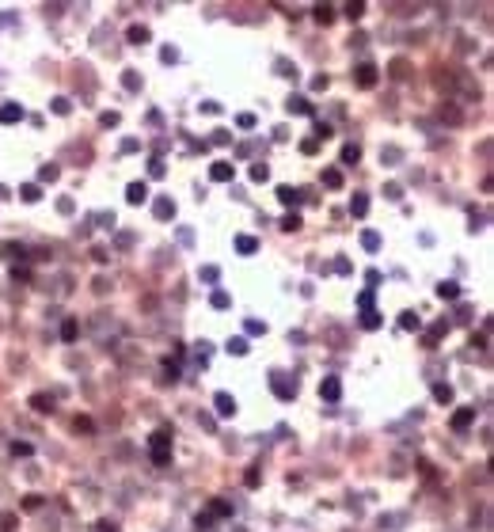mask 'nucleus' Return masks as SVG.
<instances>
[{"label":"nucleus","mask_w":494,"mask_h":532,"mask_svg":"<svg viewBox=\"0 0 494 532\" xmlns=\"http://www.w3.org/2000/svg\"><path fill=\"white\" fill-rule=\"evenodd\" d=\"M148 449H152V464H156V468L171 464V433H167V429H156V433L148 437Z\"/></svg>","instance_id":"nucleus-1"},{"label":"nucleus","mask_w":494,"mask_h":532,"mask_svg":"<svg viewBox=\"0 0 494 532\" xmlns=\"http://www.w3.org/2000/svg\"><path fill=\"white\" fill-rule=\"evenodd\" d=\"M270 388H274V395H277V399H285V403L297 395V380L281 377V373H274V377H270Z\"/></svg>","instance_id":"nucleus-2"},{"label":"nucleus","mask_w":494,"mask_h":532,"mask_svg":"<svg viewBox=\"0 0 494 532\" xmlns=\"http://www.w3.org/2000/svg\"><path fill=\"white\" fill-rule=\"evenodd\" d=\"M209 179H213V183H232L236 179V167L228 160H217L213 167H209Z\"/></svg>","instance_id":"nucleus-3"},{"label":"nucleus","mask_w":494,"mask_h":532,"mask_svg":"<svg viewBox=\"0 0 494 532\" xmlns=\"http://www.w3.org/2000/svg\"><path fill=\"white\" fill-rule=\"evenodd\" d=\"M213 407H217L221 418H232V414H236V399H232L228 392H217V395H213Z\"/></svg>","instance_id":"nucleus-4"},{"label":"nucleus","mask_w":494,"mask_h":532,"mask_svg":"<svg viewBox=\"0 0 494 532\" xmlns=\"http://www.w3.org/2000/svg\"><path fill=\"white\" fill-rule=\"evenodd\" d=\"M320 395L327 399V403H338V395H342V384H338V377H323Z\"/></svg>","instance_id":"nucleus-5"},{"label":"nucleus","mask_w":494,"mask_h":532,"mask_svg":"<svg viewBox=\"0 0 494 532\" xmlns=\"http://www.w3.org/2000/svg\"><path fill=\"white\" fill-rule=\"evenodd\" d=\"M471 422H475V407H460V411L452 414V422H449V426H452V429L460 433V429H468Z\"/></svg>","instance_id":"nucleus-6"},{"label":"nucleus","mask_w":494,"mask_h":532,"mask_svg":"<svg viewBox=\"0 0 494 532\" xmlns=\"http://www.w3.org/2000/svg\"><path fill=\"white\" fill-rule=\"evenodd\" d=\"M357 84H361V87H373L376 84V65H369V61H365V65H357Z\"/></svg>","instance_id":"nucleus-7"},{"label":"nucleus","mask_w":494,"mask_h":532,"mask_svg":"<svg viewBox=\"0 0 494 532\" xmlns=\"http://www.w3.org/2000/svg\"><path fill=\"white\" fill-rule=\"evenodd\" d=\"M0 122H4V126L23 122V107H19V103H4V107H0Z\"/></svg>","instance_id":"nucleus-8"},{"label":"nucleus","mask_w":494,"mask_h":532,"mask_svg":"<svg viewBox=\"0 0 494 532\" xmlns=\"http://www.w3.org/2000/svg\"><path fill=\"white\" fill-rule=\"evenodd\" d=\"M145 198H148V187H145V183H130V187H126V202H130V206H141Z\"/></svg>","instance_id":"nucleus-9"},{"label":"nucleus","mask_w":494,"mask_h":532,"mask_svg":"<svg viewBox=\"0 0 494 532\" xmlns=\"http://www.w3.org/2000/svg\"><path fill=\"white\" fill-rule=\"evenodd\" d=\"M152 213H156L160 221H167V217H175V202H171V198H156V206H152Z\"/></svg>","instance_id":"nucleus-10"},{"label":"nucleus","mask_w":494,"mask_h":532,"mask_svg":"<svg viewBox=\"0 0 494 532\" xmlns=\"http://www.w3.org/2000/svg\"><path fill=\"white\" fill-rule=\"evenodd\" d=\"M236 251H240V255H255V251H259V240H255V236H236Z\"/></svg>","instance_id":"nucleus-11"},{"label":"nucleus","mask_w":494,"mask_h":532,"mask_svg":"<svg viewBox=\"0 0 494 532\" xmlns=\"http://www.w3.org/2000/svg\"><path fill=\"white\" fill-rule=\"evenodd\" d=\"M31 407L38 414H53V395H31Z\"/></svg>","instance_id":"nucleus-12"},{"label":"nucleus","mask_w":494,"mask_h":532,"mask_svg":"<svg viewBox=\"0 0 494 532\" xmlns=\"http://www.w3.org/2000/svg\"><path fill=\"white\" fill-rule=\"evenodd\" d=\"M277 202H281V206H297V202H301V190H293V187H277Z\"/></svg>","instance_id":"nucleus-13"},{"label":"nucleus","mask_w":494,"mask_h":532,"mask_svg":"<svg viewBox=\"0 0 494 532\" xmlns=\"http://www.w3.org/2000/svg\"><path fill=\"white\" fill-rule=\"evenodd\" d=\"M350 213H354V217H365V213H369V198H365V194H354V198H350Z\"/></svg>","instance_id":"nucleus-14"},{"label":"nucleus","mask_w":494,"mask_h":532,"mask_svg":"<svg viewBox=\"0 0 494 532\" xmlns=\"http://www.w3.org/2000/svg\"><path fill=\"white\" fill-rule=\"evenodd\" d=\"M289 111H293V114H312V103H308V99H304V95H293V99H289Z\"/></svg>","instance_id":"nucleus-15"},{"label":"nucleus","mask_w":494,"mask_h":532,"mask_svg":"<svg viewBox=\"0 0 494 532\" xmlns=\"http://www.w3.org/2000/svg\"><path fill=\"white\" fill-rule=\"evenodd\" d=\"M437 297H441V301H456V297H460V285H456V282H441V285H437Z\"/></svg>","instance_id":"nucleus-16"},{"label":"nucleus","mask_w":494,"mask_h":532,"mask_svg":"<svg viewBox=\"0 0 494 532\" xmlns=\"http://www.w3.org/2000/svg\"><path fill=\"white\" fill-rule=\"evenodd\" d=\"M76 335H80V323H76V319H65V323H61V338H65V342H72Z\"/></svg>","instance_id":"nucleus-17"},{"label":"nucleus","mask_w":494,"mask_h":532,"mask_svg":"<svg viewBox=\"0 0 494 532\" xmlns=\"http://www.w3.org/2000/svg\"><path fill=\"white\" fill-rule=\"evenodd\" d=\"M361 327L365 331H376V327H380V312H373V308L361 312Z\"/></svg>","instance_id":"nucleus-18"},{"label":"nucleus","mask_w":494,"mask_h":532,"mask_svg":"<svg viewBox=\"0 0 494 532\" xmlns=\"http://www.w3.org/2000/svg\"><path fill=\"white\" fill-rule=\"evenodd\" d=\"M399 327H403V331H418V327H422V319H418L415 312H403V316H399Z\"/></svg>","instance_id":"nucleus-19"},{"label":"nucleus","mask_w":494,"mask_h":532,"mask_svg":"<svg viewBox=\"0 0 494 532\" xmlns=\"http://www.w3.org/2000/svg\"><path fill=\"white\" fill-rule=\"evenodd\" d=\"M312 16H316V23H323V27H327L331 19H335V8H331V4H320V8H316Z\"/></svg>","instance_id":"nucleus-20"},{"label":"nucleus","mask_w":494,"mask_h":532,"mask_svg":"<svg viewBox=\"0 0 494 532\" xmlns=\"http://www.w3.org/2000/svg\"><path fill=\"white\" fill-rule=\"evenodd\" d=\"M126 38H130L133 46H145L148 42V27H130V35H126Z\"/></svg>","instance_id":"nucleus-21"},{"label":"nucleus","mask_w":494,"mask_h":532,"mask_svg":"<svg viewBox=\"0 0 494 532\" xmlns=\"http://www.w3.org/2000/svg\"><path fill=\"white\" fill-rule=\"evenodd\" d=\"M434 399L437 403H452V384H434Z\"/></svg>","instance_id":"nucleus-22"},{"label":"nucleus","mask_w":494,"mask_h":532,"mask_svg":"<svg viewBox=\"0 0 494 532\" xmlns=\"http://www.w3.org/2000/svg\"><path fill=\"white\" fill-rule=\"evenodd\" d=\"M361 247L365 251H380V236H376V232H361Z\"/></svg>","instance_id":"nucleus-23"},{"label":"nucleus","mask_w":494,"mask_h":532,"mask_svg":"<svg viewBox=\"0 0 494 532\" xmlns=\"http://www.w3.org/2000/svg\"><path fill=\"white\" fill-rule=\"evenodd\" d=\"M251 350L247 346V338H228V353H236V358H243V353Z\"/></svg>","instance_id":"nucleus-24"},{"label":"nucleus","mask_w":494,"mask_h":532,"mask_svg":"<svg viewBox=\"0 0 494 532\" xmlns=\"http://www.w3.org/2000/svg\"><path fill=\"white\" fill-rule=\"evenodd\" d=\"M323 187H342V171L327 167V171H323Z\"/></svg>","instance_id":"nucleus-25"},{"label":"nucleus","mask_w":494,"mask_h":532,"mask_svg":"<svg viewBox=\"0 0 494 532\" xmlns=\"http://www.w3.org/2000/svg\"><path fill=\"white\" fill-rule=\"evenodd\" d=\"M57 163H42V171H38V179H42V183H53V179H57Z\"/></svg>","instance_id":"nucleus-26"},{"label":"nucleus","mask_w":494,"mask_h":532,"mask_svg":"<svg viewBox=\"0 0 494 532\" xmlns=\"http://www.w3.org/2000/svg\"><path fill=\"white\" fill-rule=\"evenodd\" d=\"M357 160H361V148H357V145H346V148H342V163H357Z\"/></svg>","instance_id":"nucleus-27"},{"label":"nucleus","mask_w":494,"mask_h":532,"mask_svg":"<svg viewBox=\"0 0 494 532\" xmlns=\"http://www.w3.org/2000/svg\"><path fill=\"white\" fill-rule=\"evenodd\" d=\"M19 194H23V202H38V198H42V190H38L35 183H27V187L19 190Z\"/></svg>","instance_id":"nucleus-28"},{"label":"nucleus","mask_w":494,"mask_h":532,"mask_svg":"<svg viewBox=\"0 0 494 532\" xmlns=\"http://www.w3.org/2000/svg\"><path fill=\"white\" fill-rule=\"evenodd\" d=\"M0 255H4V258H16V255H19V258H23V255H27V251H23V247H19V243H4V247H0Z\"/></svg>","instance_id":"nucleus-29"},{"label":"nucleus","mask_w":494,"mask_h":532,"mask_svg":"<svg viewBox=\"0 0 494 532\" xmlns=\"http://www.w3.org/2000/svg\"><path fill=\"white\" fill-rule=\"evenodd\" d=\"M281 228H285V232H297V228H301V217H297V213H285V217H281Z\"/></svg>","instance_id":"nucleus-30"},{"label":"nucleus","mask_w":494,"mask_h":532,"mask_svg":"<svg viewBox=\"0 0 494 532\" xmlns=\"http://www.w3.org/2000/svg\"><path fill=\"white\" fill-rule=\"evenodd\" d=\"M209 513H213V517H228V513H232V506H228V502H213V506H209Z\"/></svg>","instance_id":"nucleus-31"},{"label":"nucleus","mask_w":494,"mask_h":532,"mask_svg":"<svg viewBox=\"0 0 494 532\" xmlns=\"http://www.w3.org/2000/svg\"><path fill=\"white\" fill-rule=\"evenodd\" d=\"M247 335H266V323L262 319H247Z\"/></svg>","instance_id":"nucleus-32"},{"label":"nucleus","mask_w":494,"mask_h":532,"mask_svg":"<svg viewBox=\"0 0 494 532\" xmlns=\"http://www.w3.org/2000/svg\"><path fill=\"white\" fill-rule=\"evenodd\" d=\"M228 304H232V301H228V293H225V289L213 293V308H228Z\"/></svg>","instance_id":"nucleus-33"},{"label":"nucleus","mask_w":494,"mask_h":532,"mask_svg":"<svg viewBox=\"0 0 494 532\" xmlns=\"http://www.w3.org/2000/svg\"><path fill=\"white\" fill-rule=\"evenodd\" d=\"M122 84L130 87V92H137V87H141V76H137V72H126V76H122Z\"/></svg>","instance_id":"nucleus-34"},{"label":"nucleus","mask_w":494,"mask_h":532,"mask_svg":"<svg viewBox=\"0 0 494 532\" xmlns=\"http://www.w3.org/2000/svg\"><path fill=\"white\" fill-rule=\"evenodd\" d=\"M266 175H270V167H266V163H255V167H251V179H255V183H262Z\"/></svg>","instance_id":"nucleus-35"},{"label":"nucleus","mask_w":494,"mask_h":532,"mask_svg":"<svg viewBox=\"0 0 494 532\" xmlns=\"http://www.w3.org/2000/svg\"><path fill=\"white\" fill-rule=\"evenodd\" d=\"M346 16L350 19H361L365 16V4H361V0H357V4H346Z\"/></svg>","instance_id":"nucleus-36"},{"label":"nucleus","mask_w":494,"mask_h":532,"mask_svg":"<svg viewBox=\"0 0 494 532\" xmlns=\"http://www.w3.org/2000/svg\"><path fill=\"white\" fill-rule=\"evenodd\" d=\"M69 111H72L69 99H53V114H69Z\"/></svg>","instance_id":"nucleus-37"},{"label":"nucleus","mask_w":494,"mask_h":532,"mask_svg":"<svg viewBox=\"0 0 494 532\" xmlns=\"http://www.w3.org/2000/svg\"><path fill=\"white\" fill-rule=\"evenodd\" d=\"M148 175H152V179H160V175H164V160H152V163H148Z\"/></svg>","instance_id":"nucleus-38"},{"label":"nucleus","mask_w":494,"mask_h":532,"mask_svg":"<svg viewBox=\"0 0 494 532\" xmlns=\"http://www.w3.org/2000/svg\"><path fill=\"white\" fill-rule=\"evenodd\" d=\"M357 304H361V312H369V304H373V289H365L361 297H357Z\"/></svg>","instance_id":"nucleus-39"},{"label":"nucleus","mask_w":494,"mask_h":532,"mask_svg":"<svg viewBox=\"0 0 494 532\" xmlns=\"http://www.w3.org/2000/svg\"><path fill=\"white\" fill-rule=\"evenodd\" d=\"M236 126H240V129H251V126H255V114H240V118H236Z\"/></svg>","instance_id":"nucleus-40"},{"label":"nucleus","mask_w":494,"mask_h":532,"mask_svg":"<svg viewBox=\"0 0 494 532\" xmlns=\"http://www.w3.org/2000/svg\"><path fill=\"white\" fill-rule=\"evenodd\" d=\"M316 148H320V141H316V137H308V141H301V152H308V156H312V152H316Z\"/></svg>","instance_id":"nucleus-41"},{"label":"nucleus","mask_w":494,"mask_h":532,"mask_svg":"<svg viewBox=\"0 0 494 532\" xmlns=\"http://www.w3.org/2000/svg\"><path fill=\"white\" fill-rule=\"evenodd\" d=\"M12 453H16V456H31V445H27V441H16V445H12Z\"/></svg>","instance_id":"nucleus-42"},{"label":"nucleus","mask_w":494,"mask_h":532,"mask_svg":"<svg viewBox=\"0 0 494 532\" xmlns=\"http://www.w3.org/2000/svg\"><path fill=\"white\" fill-rule=\"evenodd\" d=\"M160 57H164V61H179V50H171V46H164V50H160Z\"/></svg>","instance_id":"nucleus-43"},{"label":"nucleus","mask_w":494,"mask_h":532,"mask_svg":"<svg viewBox=\"0 0 494 532\" xmlns=\"http://www.w3.org/2000/svg\"><path fill=\"white\" fill-rule=\"evenodd\" d=\"M391 76H407V61H396L391 65Z\"/></svg>","instance_id":"nucleus-44"},{"label":"nucleus","mask_w":494,"mask_h":532,"mask_svg":"<svg viewBox=\"0 0 494 532\" xmlns=\"http://www.w3.org/2000/svg\"><path fill=\"white\" fill-rule=\"evenodd\" d=\"M213 145H228V133H225V129H213Z\"/></svg>","instance_id":"nucleus-45"},{"label":"nucleus","mask_w":494,"mask_h":532,"mask_svg":"<svg viewBox=\"0 0 494 532\" xmlns=\"http://www.w3.org/2000/svg\"><path fill=\"white\" fill-rule=\"evenodd\" d=\"M243 483H247V487H259V472H255V468H251V472L243 475Z\"/></svg>","instance_id":"nucleus-46"},{"label":"nucleus","mask_w":494,"mask_h":532,"mask_svg":"<svg viewBox=\"0 0 494 532\" xmlns=\"http://www.w3.org/2000/svg\"><path fill=\"white\" fill-rule=\"evenodd\" d=\"M384 194H388V198H391V202H396V198H403V190H399V187H396V183H391V187H384Z\"/></svg>","instance_id":"nucleus-47"},{"label":"nucleus","mask_w":494,"mask_h":532,"mask_svg":"<svg viewBox=\"0 0 494 532\" xmlns=\"http://www.w3.org/2000/svg\"><path fill=\"white\" fill-rule=\"evenodd\" d=\"M99 122H103V126H118V114H114V111H107V114H103Z\"/></svg>","instance_id":"nucleus-48"},{"label":"nucleus","mask_w":494,"mask_h":532,"mask_svg":"<svg viewBox=\"0 0 494 532\" xmlns=\"http://www.w3.org/2000/svg\"><path fill=\"white\" fill-rule=\"evenodd\" d=\"M99 532H118V528H114L111 521H99Z\"/></svg>","instance_id":"nucleus-49"}]
</instances>
